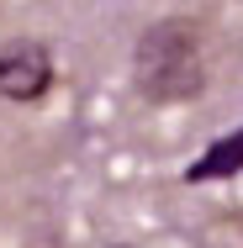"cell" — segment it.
<instances>
[{
	"instance_id": "cell-2",
	"label": "cell",
	"mask_w": 243,
	"mask_h": 248,
	"mask_svg": "<svg viewBox=\"0 0 243 248\" xmlns=\"http://www.w3.org/2000/svg\"><path fill=\"white\" fill-rule=\"evenodd\" d=\"M53 85V48L37 37H16L0 48V95L5 100H43Z\"/></svg>"
},
{
	"instance_id": "cell-1",
	"label": "cell",
	"mask_w": 243,
	"mask_h": 248,
	"mask_svg": "<svg viewBox=\"0 0 243 248\" xmlns=\"http://www.w3.org/2000/svg\"><path fill=\"white\" fill-rule=\"evenodd\" d=\"M138 90L159 106L169 100H195L206 90V69H201V48H195V27L191 21H159L148 27L138 43Z\"/></svg>"
},
{
	"instance_id": "cell-3",
	"label": "cell",
	"mask_w": 243,
	"mask_h": 248,
	"mask_svg": "<svg viewBox=\"0 0 243 248\" xmlns=\"http://www.w3.org/2000/svg\"><path fill=\"white\" fill-rule=\"evenodd\" d=\"M233 174H243V127L227 132V138H211V143L185 164L180 180H185V185H211V180H233Z\"/></svg>"
}]
</instances>
